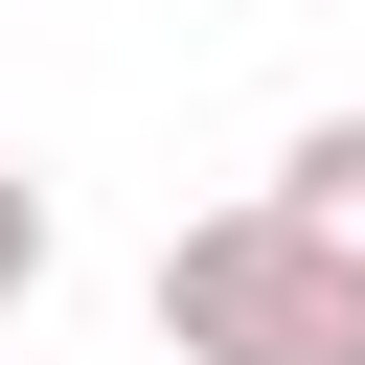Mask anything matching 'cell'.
I'll list each match as a JSON object with an SVG mask.
<instances>
[{
	"label": "cell",
	"mask_w": 365,
	"mask_h": 365,
	"mask_svg": "<svg viewBox=\"0 0 365 365\" xmlns=\"http://www.w3.org/2000/svg\"><path fill=\"white\" fill-rule=\"evenodd\" d=\"M251 205H274V228H319V251L365 274V114H297V160H274Z\"/></svg>",
	"instance_id": "2"
},
{
	"label": "cell",
	"mask_w": 365,
	"mask_h": 365,
	"mask_svg": "<svg viewBox=\"0 0 365 365\" xmlns=\"http://www.w3.org/2000/svg\"><path fill=\"white\" fill-rule=\"evenodd\" d=\"M160 342L182 365H365V274L274 205H205V228H160Z\"/></svg>",
	"instance_id": "1"
},
{
	"label": "cell",
	"mask_w": 365,
	"mask_h": 365,
	"mask_svg": "<svg viewBox=\"0 0 365 365\" xmlns=\"http://www.w3.org/2000/svg\"><path fill=\"white\" fill-rule=\"evenodd\" d=\"M23 297H46V182L0 160V319H23Z\"/></svg>",
	"instance_id": "3"
}]
</instances>
